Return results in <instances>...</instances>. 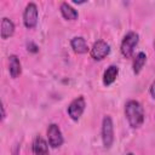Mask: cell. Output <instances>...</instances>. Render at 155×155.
I'll return each mask as SVG.
<instances>
[{
  "label": "cell",
  "mask_w": 155,
  "mask_h": 155,
  "mask_svg": "<svg viewBox=\"0 0 155 155\" xmlns=\"http://www.w3.org/2000/svg\"><path fill=\"white\" fill-rule=\"evenodd\" d=\"M154 47H155V41H154Z\"/></svg>",
  "instance_id": "d6986e66"
},
{
  "label": "cell",
  "mask_w": 155,
  "mask_h": 155,
  "mask_svg": "<svg viewBox=\"0 0 155 155\" xmlns=\"http://www.w3.org/2000/svg\"><path fill=\"white\" fill-rule=\"evenodd\" d=\"M125 116L131 127L137 128L144 121V109L138 101H128L125 104Z\"/></svg>",
  "instance_id": "6da1fadb"
},
{
  "label": "cell",
  "mask_w": 155,
  "mask_h": 155,
  "mask_svg": "<svg viewBox=\"0 0 155 155\" xmlns=\"http://www.w3.org/2000/svg\"><path fill=\"white\" fill-rule=\"evenodd\" d=\"M47 138H48V144L52 148H58L63 144V136L61 132V128L56 124H51L47 128Z\"/></svg>",
  "instance_id": "8992f818"
},
{
  "label": "cell",
  "mask_w": 155,
  "mask_h": 155,
  "mask_svg": "<svg viewBox=\"0 0 155 155\" xmlns=\"http://www.w3.org/2000/svg\"><path fill=\"white\" fill-rule=\"evenodd\" d=\"M1 111H2V116H1V119L4 120V119H5V116H6V114H5V108H4V105H1Z\"/></svg>",
  "instance_id": "e0dca14e"
},
{
  "label": "cell",
  "mask_w": 155,
  "mask_h": 155,
  "mask_svg": "<svg viewBox=\"0 0 155 155\" xmlns=\"http://www.w3.org/2000/svg\"><path fill=\"white\" fill-rule=\"evenodd\" d=\"M61 13L68 21H75L78 18V16H79L78 11L74 7H71L68 2H62L61 4Z\"/></svg>",
  "instance_id": "7c38bea8"
},
{
  "label": "cell",
  "mask_w": 155,
  "mask_h": 155,
  "mask_svg": "<svg viewBox=\"0 0 155 155\" xmlns=\"http://www.w3.org/2000/svg\"><path fill=\"white\" fill-rule=\"evenodd\" d=\"M38 7L34 2H29L25 6L24 13H23V23L28 29L35 28L36 23H38Z\"/></svg>",
  "instance_id": "277c9868"
},
{
  "label": "cell",
  "mask_w": 155,
  "mask_h": 155,
  "mask_svg": "<svg viewBox=\"0 0 155 155\" xmlns=\"http://www.w3.org/2000/svg\"><path fill=\"white\" fill-rule=\"evenodd\" d=\"M8 71H10L11 78H13V79L18 78L21 71H22L21 62H19V59L16 54H11L8 57Z\"/></svg>",
  "instance_id": "ba28073f"
},
{
  "label": "cell",
  "mask_w": 155,
  "mask_h": 155,
  "mask_svg": "<svg viewBox=\"0 0 155 155\" xmlns=\"http://www.w3.org/2000/svg\"><path fill=\"white\" fill-rule=\"evenodd\" d=\"M145 62H147V54L144 52H139L134 57V61H133V73L134 74H139L140 70L143 69Z\"/></svg>",
  "instance_id": "5bb4252c"
},
{
  "label": "cell",
  "mask_w": 155,
  "mask_h": 155,
  "mask_svg": "<svg viewBox=\"0 0 155 155\" xmlns=\"http://www.w3.org/2000/svg\"><path fill=\"white\" fill-rule=\"evenodd\" d=\"M70 45H71L73 50L76 53H86L88 51L86 40L82 36H75V38H73L71 41H70Z\"/></svg>",
  "instance_id": "8fae6325"
},
{
  "label": "cell",
  "mask_w": 155,
  "mask_h": 155,
  "mask_svg": "<svg viewBox=\"0 0 155 155\" xmlns=\"http://www.w3.org/2000/svg\"><path fill=\"white\" fill-rule=\"evenodd\" d=\"M150 94H151V97L153 98H155V81L151 84V86H150Z\"/></svg>",
  "instance_id": "2e32d148"
},
{
  "label": "cell",
  "mask_w": 155,
  "mask_h": 155,
  "mask_svg": "<svg viewBox=\"0 0 155 155\" xmlns=\"http://www.w3.org/2000/svg\"><path fill=\"white\" fill-rule=\"evenodd\" d=\"M15 33V24L11 19L8 18H2L1 21V38L2 39H7L10 36H12V34Z\"/></svg>",
  "instance_id": "4fadbf2b"
},
{
  "label": "cell",
  "mask_w": 155,
  "mask_h": 155,
  "mask_svg": "<svg viewBox=\"0 0 155 155\" xmlns=\"http://www.w3.org/2000/svg\"><path fill=\"white\" fill-rule=\"evenodd\" d=\"M138 40H139V36L134 31H130L125 35V38L122 39V42H121V48H120L124 57L130 58L133 54V51L138 44Z\"/></svg>",
  "instance_id": "7a4b0ae2"
},
{
  "label": "cell",
  "mask_w": 155,
  "mask_h": 155,
  "mask_svg": "<svg viewBox=\"0 0 155 155\" xmlns=\"http://www.w3.org/2000/svg\"><path fill=\"white\" fill-rule=\"evenodd\" d=\"M117 74H119V68L116 65H110L107 68V70L104 71L103 74V84L105 86H109L111 85L116 78H117Z\"/></svg>",
  "instance_id": "30bf717a"
},
{
  "label": "cell",
  "mask_w": 155,
  "mask_h": 155,
  "mask_svg": "<svg viewBox=\"0 0 155 155\" xmlns=\"http://www.w3.org/2000/svg\"><path fill=\"white\" fill-rule=\"evenodd\" d=\"M33 153L34 155H50L48 153V145L46 140L41 137H36L33 143Z\"/></svg>",
  "instance_id": "9c48e42d"
},
{
  "label": "cell",
  "mask_w": 155,
  "mask_h": 155,
  "mask_svg": "<svg viewBox=\"0 0 155 155\" xmlns=\"http://www.w3.org/2000/svg\"><path fill=\"white\" fill-rule=\"evenodd\" d=\"M85 107H86L85 98L82 96L76 97L75 99H73L70 102V104L68 107V114H69V116L74 121H78L81 117V115H82V113L85 110Z\"/></svg>",
  "instance_id": "5b68a950"
},
{
  "label": "cell",
  "mask_w": 155,
  "mask_h": 155,
  "mask_svg": "<svg viewBox=\"0 0 155 155\" xmlns=\"http://www.w3.org/2000/svg\"><path fill=\"white\" fill-rule=\"evenodd\" d=\"M110 52V47L109 45L103 41V40H99V41H96L91 48V57L96 61H102L103 58H105Z\"/></svg>",
  "instance_id": "52a82bcc"
},
{
  "label": "cell",
  "mask_w": 155,
  "mask_h": 155,
  "mask_svg": "<svg viewBox=\"0 0 155 155\" xmlns=\"http://www.w3.org/2000/svg\"><path fill=\"white\" fill-rule=\"evenodd\" d=\"M27 46H28V51H30V52H38V46L34 45L33 42H29Z\"/></svg>",
  "instance_id": "9a60e30c"
},
{
  "label": "cell",
  "mask_w": 155,
  "mask_h": 155,
  "mask_svg": "<svg viewBox=\"0 0 155 155\" xmlns=\"http://www.w3.org/2000/svg\"><path fill=\"white\" fill-rule=\"evenodd\" d=\"M102 140L104 148H110L114 143V125L109 115H105L102 122Z\"/></svg>",
  "instance_id": "3957f363"
},
{
  "label": "cell",
  "mask_w": 155,
  "mask_h": 155,
  "mask_svg": "<svg viewBox=\"0 0 155 155\" xmlns=\"http://www.w3.org/2000/svg\"><path fill=\"white\" fill-rule=\"evenodd\" d=\"M127 155H133V154H132V153H128V154H127Z\"/></svg>",
  "instance_id": "ac0fdd59"
}]
</instances>
